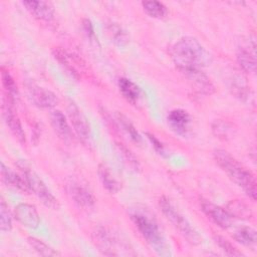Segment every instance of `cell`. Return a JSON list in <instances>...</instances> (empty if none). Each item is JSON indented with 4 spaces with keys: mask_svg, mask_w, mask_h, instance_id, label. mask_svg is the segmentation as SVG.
<instances>
[{
    "mask_svg": "<svg viewBox=\"0 0 257 257\" xmlns=\"http://www.w3.org/2000/svg\"><path fill=\"white\" fill-rule=\"evenodd\" d=\"M171 56L175 65L183 74L203 70L209 58L203 45L191 36L180 38L173 45Z\"/></svg>",
    "mask_w": 257,
    "mask_h": 257,
    "instance_id": "1",
    "label": "cell"
},
{
    "mask_svg": "<svg viewBox=\"0 0 257 257\" xmlns=\"http://www.w3.org/2000/svg\"><path fill=\"white\" fill-rule=\"evenodd\" d=\"M214 159L217 165L249 198L256 199V180L247 168L224 150H216Z\"/></svg>",
    "mask_w": 257,
    "mask_h": 257,
    "instance_id": "2",
    "label": "cell"
},
{
    "mask_svg": "<svg viewBox=\"0 0 257 257\" xmlns=\"http://www.w3.org/2000/svg\"><path fill=\"white\" fill-rule=\"evenodd\" d=\"M130 214L135 226L152 250L158 255L167 256L169 254V246L154 216L147 210L140 208L132 210Z\"/></svg>",
    "mask_w": 257,
    "mask_h": 257,
    "instance_id": "3",
    "label": "cell"
},
{
    "mask_svg": "<svg viewBox=\"0 0 257 257\" xmlns=\"http://www.w3.org/2000/svg\"><path fill=\"white\" fill-rule=\"evenodd\" d=\"M17 167L19 168L22 176L24 177L30 192L35 194L37 198L47 207L56 208L57 207V199L51 193V191L47 188L42 179L38 176V174L29 166V164L25 160H18Z\"/></svg>",
    "mask_w": 257,
    "mask_h": 257,
    "instance_id": "4",
    "label": "cell"
},
{
    "mask_svg": "<svg viewBox=\"0 0 257 257\" xmlns=\"http://www.w3.org/2000/svg\"><path fill=\"white\" fill-rule=\"evenodd\" d=\"M159 206L166 218L188 242H190L191 244H199L201 242L202 239L198 232L191 226L188 220L176 209L170 199H168L167 197H162L159 201Z\"/></svg>",
    "mask_w": 257,
    "mask_h": 257,
    "instance_id": "5",
    "label": "cell"
},
{
    "mask_svg": "<svg viewBox=\"0 0 257 257\" xmlns=\"http://www.w3.org/2000/svg\"><path fill=\"white\" fill-rule=\"evenodd\" d=\"M65 188L68 196L79 209L89 211L94 207L95 197L83 180L71 177L67 181Z\"/></svg>",
    "mask_w": 257,
    "mask_h": 257,
    "instance_id": "6",
    "label": "cell"
},
{
    "mask_svg": "<svg viewBox=\"0 0 257 257\" xmlns=\"http://www.w3.org/2000/svg\"><path fill=\"white\" fill-rule=\"evenodd\" d=\"M92 239L95 246L103 255L117 256L130 254L126 249H123L124 245L120 243L119 239L105 227H96L92 233Z\"/></svg>",
    "mask_w": 257,
    "mask_h": 257,
    "instance_id": "7",
    "label": "cell"
},
{
    "mask_svg": "<svg viewBox=\"0 0 257 257\" xmlns=\"http://www.w3.org/2000/svg\"><path fill=\"white\" fill-rule=\"evenodd\" d=\"M67 115L73 127V132L76 134L78 139L87 147L92 146V135L89 122L82 112V110L78 107V105L73 101L69 100L66 107Z\"/></svg>",
    "mask_w": 257,
    "mask_h": 257,
    "instance_id": "8",
    "label": "cell"
},
{
    "mask_svg": "<svg viewBox=\"0 0 257 257\" xmlns=\"http://www.w3.org/2000/svg\"><path fill=\"white\" fill-rule=\"evenodd\" d=\"M25 92L29 101L39 108H52L58 103L57 95L31 80L24 83Z\"/></svg>",
    "mask_w": 257,
    "mask_h": 257,
    "instance_id": "9",
    "label": "cell"
},
{
    "mask_svg": "<svg viewBox=\"0 0 257 257\" xmlns=\"http://www.w3.org/2000/svg\"><path fill=\"white\" fill-rule=\"evenodd\" d=\"M3 117L4 121L11 132V134L14 136V138L22 145L25 144L26 138H25V132L23 130V126L21 124L20 118L18 117L15 108H14V103L8 101L7 99L4 98L3 102Z\"/></svg>",
    "mask_w": 257,
    "mask_h": 257,
    "instance_id": "10",
    "label": "cell"
},
{
    "mask_svg": "<svg viewBox=\"0 0 257 257\" xmlns=\"http://www.w3.org/2000/svg\"><path fill=\"white\" fill-rule=\"evenodd\" d=\"M255 37H249L238 47L237 60L242 69L246 72L253 73L256 69V53H255Z\"/></svg>",
    "mask_w": 257,
    "mask_h": 257,
    "instance_id": "11",
    "label": "cell"
},
{
    "mask_svg": "<svg viewBox=\"0 0 257 257\" xmlns=\"http://www.w3.org/2000/svg\"><path fill=\"white\" fill-rule=\"evenodd\" d=\"M50 122L51 125L58 136V138L65 144L71 145L75 142V137L72 131V127L69 125L66 116L60 110L56 109L50 113Z\"/></svg>",
    "mask_w": 257,
    "mask_h": 257,
    "instance_id": "12",
    "label": "cell"
},
{
    "mask_svg": "<svg viewBox=\"0 0 257 257\" xmlns=\"http://www.w3.org/2000/svg\"><path fill=\"white\" fill-rule=\"evenodd\" d=\"M201 210L203 213L217 226L228 229L232 226V216L229 214L228 211L221 208L220 206H217L209 201L203 200L201 202Z\"/></svg>",
    "mask_w": 257,
    "mask_h": 257,
    "instance_id": "13",
    "label": "cell"
},
{
    "mask_svg": "<svg viewBox=\"0 0 257 257\" xmlns=\"http://www.w3.org/2000/svg\"><path fill=\"white\" fill-rule=\"evenodd\" d=\"M14 217L21 225L31 229L37 228L40 222V217L35 206L27 203H21L15 207Z\"/></svg>",
    "mask_w": 257,
    "mask_h": 257,
    "instance_id": "14",
    "label": "cell"
},
{
    "mask_svg": "<svg viewBox=\"0 0 257 257\" xmlns=\"http://www.w3.org/2000/svg\"><path fill=\"white\" fill-rule=\"evenodd\" d=\"M184 75L196 92L204 95H210L213 93L214 86L209 77L203 72V70L184 73Z\"/></svg>",
    "mask_w": 257,
    "mask_h": 257,
    "instance_id": "15",
    "label": "cell"
},
{
    "mask_svg": "<svg viewBox=\"0 0 257 257\" xmlns=\"http://www.w3.org/2000/svg\"><path fill=\"white\" fill-rule=\"evenodd\" d=\"M22 5L31 15L40 20L50 21L54 17V7L48 1H23Z\"/></svg>",
    "mask_w": 257,
    "mask_h": 257,
    "instance_id": "16",
    "label": "cell"
},
{
    "mask_svg": "<svg viewBox=\"0 0 257 257\" xmlns=\"http://www.w3.org/2000/svg\"><path fill=\"white\" fill-rule=\"evenodd\" d=\"M167 120L170 126L181 136H185L189 131V125L191 122L190 114L181 108L173 109L169 112Z\"/></svg>",
    "mask_w": 257,
    "mask_h": 257,
    "instance_id": "17",
    "label": "cell"
},
{
    "mask_svg": "<svg viewBox=\"0 0 257 257\" xmlns=\"http://www.w3.org/2000/svg\"><path fill=\"white\" fill-rule=\"evenodd\" d=\"M1 178L7 186L16 189L22 193H30L29 187L22 174H16L13 170L6 167L4 163H1Z\"/></svg>",
    "mask_w": 257,
    "mask_h": 257,
    "instance_id": "18",
    "label": "cell"
},
{
    "mask_svg": "<svg viewBox=\"0 0 257 257\" xmlns=\"http://www.w3.org/2000/svg\"><path fill=\"white\" fill-rule=\"evenodd\" d=\"M118 89L122 96L132 103H137L141 98L142 90L133 80L126 77H120L117 82Z\"/></svg>",
    "mask_w": 257,
    "mask_h": 257,
    "instance_id": "19",
    "label": "cell"
},
{
    "mask_svg": "<svg viewBox=\"0 0 257 257\" xmlns=\"http://www.w3.org/2000/svg\"><path fill=\"white\" fill-rule=\"evenodd\" d=\"M114 150H115V153H116L119 161L127 170L137 172L140 169V164H139L138 160L125 146H123L122 144L115 143Z\"/></svg>",
    "mask_w": 257,
    "mask_h": 257,
    "instance_id": "20",
    "label": "cell"
},
{
    "mask_svg": "<svg viewBox=\"0 0 257 257\" xmlns=\"http://www.w3.org/2000/svg\"><path fill=\"white\" fill-rule=\"evenodd\" d=\"M97 174L102 186L109 192V193H116L119 190V184L116 179L111 174L109 168L104 164H99L97 168Z\"/></svg>",
    "mask_w": 257,
    "mask_h": 257,
    "instance_id": "21",
    "label": "cell"
},
{
    "mask_svg": "<svg viewBox=\"0 0 257 257\" xmlns=\"http://www.w3.org/2000/svg\"><path fill=\"white\" fill-rule=\"evenodd\" d=\"M1 79H2V85L5 91V99L8 101L15 103L17 97H18V89L17 85L15 83L14 78L10 74L8 70H5L2 68L1 70Z\"/></svg>",
    "mask_w": 257,
    "mask_h": 257,
    "instance_id": "22",
    "label": "cell"
},
{
    "mask_svg": "<svg viewBox=\"0 0 257 257\" xmlns=\"http://www.w3.org/2000/svg\"><path fill=\"white\" fill-rule=\"evenodd\" d=\"M232 236L237 242L249 247L255 246L257 242V234L255 229L248 226H243L236 229Z\"/></svg>",
    "mask_w": 257,
    "mask_h": 257,
    "instance_id": "23",
    "label": "cell"
},
{
    "mask_svg": "<svg viewBox=\"0 0 257 257\" xmlns=\"http://www.w3.org/2000/svg\"><path fill=\"white\" fill-rule=\"evenodd\" d=\"M117 127L123 132V134L133 142L135 143H141L142 142V137L137 131V128L134 126V124L122 114L117 113L114 118Z\"/></svg>",
    "mask_w": 257,
    "mask_h": 257,
    "instance_id": "24",
    "label": "cell"
},
{
    "mask_svg": "<svg viewBox=\"0 0 257 257\" xmlns=\"http://www.w3.org/2000/svg\"><path fill=\"white\" fill-rule=\"evenodd\" d=\"M106 32L109 36V38L111 39V41H113V43H115L118 46H123L127 43L128 41V37L125 33V31L116 23H109L106 25Z\"/></svg>",
    "mask_w": 257,
    "mask_h": 257,
    "instance_id": "25",
    "label": "cell"
},
{
    "mask_svg": "<svg viewBox=\"0 0 257 257\" xmlns=\"http://www.w3.org/2000/svg\"><path fill=\"white\" fill-rule=\"evenodd\" d=\"M142 6L145 12L153 18L161 19L164 18L168 13L167 7L159 1H143Z\"/></svg>",
    "mask_w": 257,
    "mask_h": 257,
    "instance_id": "26",
    "label": "cell"
},
{
    "mask_svg": "<svg viewBox=\"0 0 257 257\" xmlns=\"http://www.w3.org/2000/svg\"><path fill=\"white\" fill-rule=\"evenodd\" d=\"M27 242L29 243V245L33 248V250L41 255V256H57L60 255L59 252H57L56 250H54L52 247H50L49 245H47L46 243H44L43 241L35 238V237H28L27 238Z\"/></svg>",
    "mask_w": 257,
    "mask_h": 257,
    "instance_id": "27",
    "label": "cell"
},
{
    "mask_svg": "<svg viewBox=\"0 0 257 257\" xmlns=\"http://www.w3.org/2000/svg\"><path fill=\"white\" fill-rule=\"evenodd\" d=\"M53 55L58 60V62L74 77H77L78 72L75 69V66L73 65V62H71V57L69 54H67L63 49L57 47L53 49Z\"/></svg>",
    "mask_w": 257,
    "mask_h": 257,
    "instance_id": "28",
    "label": "cell"
},
{
    "mask_svg": "<svg viewBox=\"0 0 257 257\" xmlns=\"http://www.w3.org/2000/svg\"><path fill=\"white\" fill-rule=\"evenodd\" d=\"M228 212L235 218H250L252 216L250 208L240 201H231L228 205Z\"/></svg>",
    "mask_w": 257,
    "mask_h": 257,
    "instance_id": "29",
    "label": "cell"
},
{
    "mask_svg": "<svg viewBox=\"0 0 257 257\" xmlns=\"http://www.w3.org/2000/svg\"><path fill=\"white\" fill-rule=\"evenodd\" d=\"M12 228V217L9 207L5 200L1 198L0 201V229L3 232H9Z\"/></svg>",
    "mask_w": 257,
    "mask_h": 257,
    "instance_id": "30",
    "label": "cell"
},
{
    "mask_svg": "<svg viewBox=\"0 0 257 257\" xmlns=\"http://www.w3.org/2000/svg\"><path fill=\"white\" fill-rule=\"evenodd\" d=\"M212 131L219 139H228L232 133V126L229 122L223 119H216L212 123Z\"/></svg>",
    "mask_w": 257,
    "mask_h": 257,
    "instance_id": "31",
    "label": "cell"
},
{
    "mask_svg": "<svg viewBox=\"0 0 257 257\" xmlns=\"http://www.w3.org/2000/svg\"><path fill=\"white\" fill-rule=\"evenodd\" d=\"M215 241L217 245L229 256H241L243 255L241 251H239L230 241L225 239L222 236H215Z\"/></svg>",
    "mask_w": 257,
    "mask_h": 257,
    "instance_id": "32",
    "label": "cell"
},
{
    "mask_svg": "<svg viewBox=\"0 0 257 257\" xmlns=\"http://www.w3.org/2000/svg\"><path fill=\"white\" fill-rule=\"evenodd\" d=\"M146 136H147V138H148V140L150 141V143L152 144V146H153V148L155 149V151L158 153V154H160V155H162L163 157H166V156H168V154H167V150H166V147H165V145L158 139V138H156L154 135H152V134H149V133H147L146 134Z\"/></svg>",
    "mask_w": 257,
    "mask_h": 257,
    "instance_id": "33",
    "label": "cell"
},
{
    "mask_svg": "<svg viewBox=\"0 0 257 257\" xmlns=\"http://www.w3.org/2000/svg\"><path fill=\"white\" fill-rule=\"evenodd\" d=\"M82 27H83V30L84 32L86 33V35L90 38H92L94 36V31H93V26L90 22V20L88 19H83L82 20Z\"/></svg>",
    "mask_w": 257,
    "mask_h": 257,
    "instance_id": "34",
    "label": "cell"
}]
</instances>
